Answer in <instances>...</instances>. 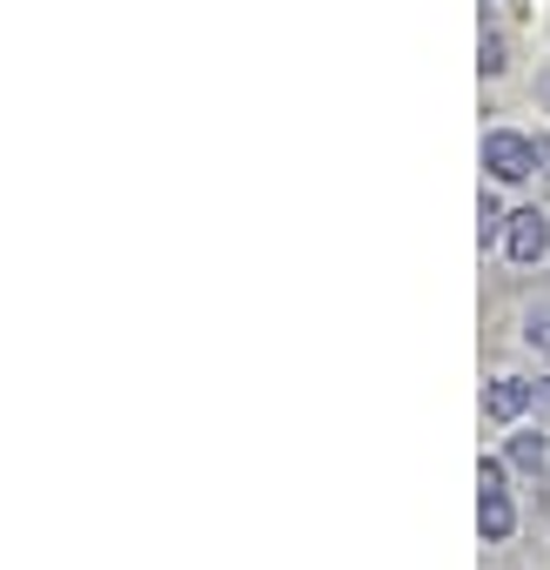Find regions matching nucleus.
Listing matches in <instances>:
<instances>
[{"label":"nucleus","mask_w":550,"mask_h":570,"mask_svg":"<svg viewBox=\"0 0 550 570\" xmlns=\"http://www.w3.org/2000/svg\"><path fill=\"white\" fill-rule=\"evenodd\" d=\"M537 161H543V155H537V141H523V135H510V128L483 135V168H490L497 181H523Z\"/></svg>","instance_id":"obj_1"},{"label":"nucleus","mask_w":550,"mask_h":570,"mask_svg":"<svg viewBox=\"0 0 550 570\" xmlns=\"http://www.w3.org/2000/svg\"><path fill=\"white\" fill-rule=\"evenodd\" d=\"M503 248H510V262H543V248H550V222H543L537 208H517V215L503 222Z\"/></svg>","instance_id":"obj_2"},{"label":"nucleus","mask_w":550,"mask_h":570,"mask_svg":"<svg viewBox=\"0 0 550 570\" xmlns=\"http://www.w3.org/2000/svg\"><path fill=\"white\" fill-rule=\"evenodd\" d=\"M483 410H490L497 423H510V416H523V410H530V383H517V376H503V383H490V396H483Z\"/></svg>","instance_id":"obj_3"},{"label":"nucleus","mask_w":550,"mask_h":570,"mask_svg":"<svg viewBox=\"0 0 550 570\" xmlns=\"http://www.w3.org/2000/svg\"><path fill=\"white\" fill-rule=\"evenodd\" d=\"M477 523H483V543H503V537L517 530V510H510V497H503V490H483V510H477Z\"/></svg>","instance_id":"obj_4"},{"label":"nucleus","mask_w":550,"mask_h":570,"mask_svg":"<svg viewBox=\"0 0 550 570\" xmlns=\"http://www.w3.org/2000/svg\"><path fill=\"white\" fill-rule=\"evenodd\" d=\"M510 463H517V470H537V463H543V436H517V443H510Z\"/></svg>","instance_id":"obj_5"},{"label":"nucleus","mask_w":550,"mask_h":570,"mask_svg":"<svg viewBox=\"0 0 550 570\" xmlns=\"http://www.w3.org/2000/svg\"><path fill=\"white\" fill-rule=\"evenodd\" d=\"M523 336H530V343H537V350H543V356H550V309H537V316H530V330H523Z\"/></svg>","instance_id":"obj_6"},{"label":"nucleus","mask_w":550,"mask_h":570,"mask_svg":"<svg viewBox=\"0 0 550 570\" xmlns=\"http://www.w3.org/2000/svg\"><path fill=\"white\" fill-rule=\"evenodd\" d=\"M477 222H483V242H497V228H503V215H497V202L483 195V208H477Z\"/></svg>","instance_id":"obj_7"},{"label":"nucleus","mask_w":550,"mask_h":570,"mask_svg":"<svg viewBox=\"0 0 550 570\" xmlns=\"http://www.w3.org/2000/svg\"><path fill=\"white\" fill-rule=\"evenodd\" d=\"M530 403H537V410H550V383H530Z\"/></svg>","instance_id":"obj_8"},{"label":"nucleus","mask_w":550,"mask_h":570,"mask_svg":"<svg viewBox=\"0 0 550 570\" xmlns=\"http://www.w3.org/2000/svg\"><path fill=\"white\" fill-rule=\"evenodd\" d=\"M537 155H543V161H550V141H537Z\"/></svg>","instance_id":"obj_9"},{"label":"nucleus","mask_w":550,"mask_h":570,"mask_svg":"<svg viewBox=\"0 0 550 570\" xmlns=\"http://www.w3.org/2000/svg\"><path fill=\"white\" fill-rule=\"evenodd\" d=\"M543 101H550V81H543Z\"/></svg>","instance_id":"obj_10"}]
</instances>
